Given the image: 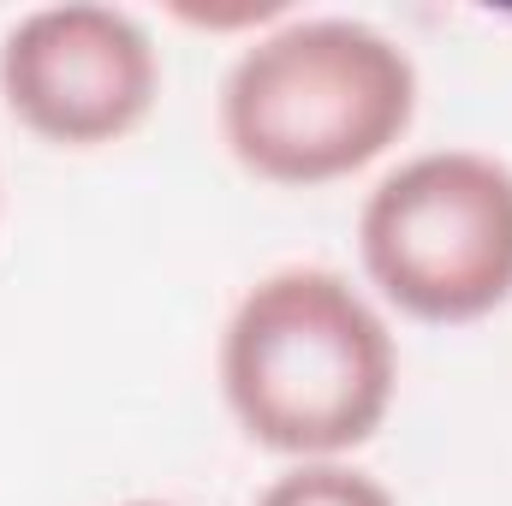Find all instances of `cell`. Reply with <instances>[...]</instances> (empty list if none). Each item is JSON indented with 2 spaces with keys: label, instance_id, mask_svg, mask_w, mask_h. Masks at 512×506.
Returning a JSON list of instances; mask_svg holds the SVG:
<instances>
[{
  "label": "cell",
  "instance_id": "cell-1",
  "mask_svg": "<svg viewBox=\"0 0 512 506\" xmlns=\"http://www.w3.org/2000/svg\"><path fill=\"white\" fill-rule=\"evenodd\" d=\"M399 346L370 292L340 268L262 274L221 328V399L280 459H346L393 411Z\"/></svg>",
  "mask_w": 512,
  "mask_h": 506
},
{
  "label": "cell",
  "instance_id": "cell-4",
  "mask_svg": "<svg viewBox=\"0 0 512 506\" xmlns=\"http://www.w3.org/2000/svg\"><path fill=\"white\" fill-rule=\"evenodd\" d=\"M161 48L126 6H36L0 36V102L18 126L60 149H102L149 120Z\"/></svg>",
  "mask_w": 512,
  "mask_h": 506
},
{
  "label": "cell",
  "instance_id": "cell-2",
  "mask_svg": "<svg viewBox=\"0 0 512 506\" xmlns=\"http://www.w3.org/2000/svg\"><path fill=\"white\" fill-rule=\"evenodd\" d=\"M417 120L411 54L364 18H274L221 78V143L268 185H334Z\"/></svg>",
  "mask_w": 512,
  "mask_h": 506
},
{
  "label": "cell",
  "instance_id": "cell-5",
  "mask_svg": "<svg viewBox=\"0 0 512 506\" xmlns=\"http://www.w3.org/2000/svg\"><path fill=\"white\" fill-rule=\"evenodd\" d=\"M256 506H399V501H393V489L382 477H370L346 459H298L256 495Z\"/></svg>",
  "mask_w": 512,
  "mask_h": 506
},
{
  "label": "cell",
  "instance_id": "cell-6",
  "mask_svg": "<svg viewBox=\"0 0 512 506\" xmlns=\"http://www.w3.org/2000/svg\"><path fill=\"white\" fill-rule=\"evenodd\" d=\"M120 506H173V501H120Z\"/></svg>",
  "mask_w": 512,
  "mask_h": 506
},
{
  "label": "cell",
  "instance_id": "cell-3",
  "mask_svg": "<svg viewBox=\"0 0 512 506\" xmlns=\"http://www.w3.org/2000/svg\"><path fill=\"white\" fill-rule=\"evenodd\" d=\"M376 298L411 322L465 328L512 298V167L489 149H417L358 209Z\"/></svg>",
  "mask_w": 512,
  "mask_h": 506
}]
</instances>
